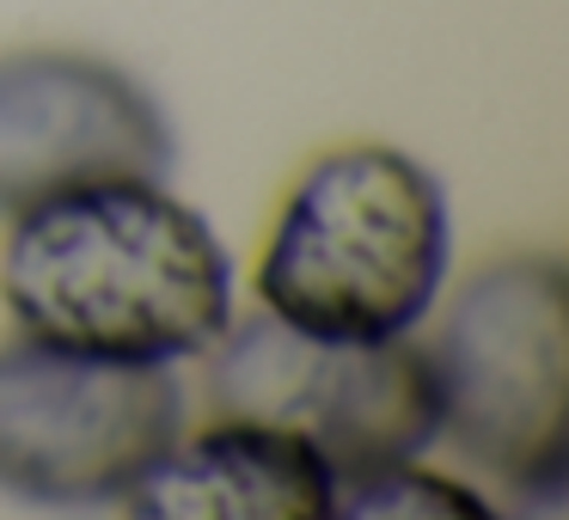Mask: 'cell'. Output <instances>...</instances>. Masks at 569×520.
<instances>
[{
    "instance_id": "ba28073f",
    "label": "cell",
    "mask_w": 569,
    "mask_h": 520,
    "mask_svg": "<svg viewBox=\"0 0 569 520\" xmlns=\"http://www.w3.org/2000/svg\"><path fill=\"white\" fill-rule=\"evenodd\" d=\"M417 514L483 520L490 502L471 483L429 471L422 459H405V466H386V471H368V478L337 483V520H417Z\"/></svg>"
},
{
    "instance_id": "8992f818",
    "label": "cell",
    "mask_w": 569,
    "mask_h": 520,
    "mask_svg": "<svg viewBox=\"0 0 569 520\" xmlns=\"http://www.w3.org/2000/svg\"><path fill=\"white\" fill-rule=\"evenodd\" d=\"M166 104L92 50L0 56V214L117 178H172Z\"/></svg>"
},
{
    "instance_id": "5b68a950",
    "label": "cell",
    "mask_w": 569,
    "mask_h": 520,
    "mask_svg": "<svg viewBox=\"0 0 569 520\" xmlns=\"http://www.w3.org/2000/svg\"><path fill=\"white\" fill-rule=\"evenodd\" d=\"M178 368L0 343V490L31 508H123L141 471L184 434Z\"/></svg>"
},
{
    "instance_id": "3957f363",
    "label": "cell",
    "mask_w": 569,
    "mask_h": 520,
    "mask_svg": "<svg viewBox=\"0 0 569 520\" xmlns=\"http://www.w3.org/2000/svg\"><path fill=\"white\" fill-rule=\"evenodd\" d=\"M441 441L520 502L557 508L569 483V276L551 251L496 258L453 294L429 343Z\"/></svg>"
},
{
    "instance_id": "52a82bcc",
    "label": "cell",
    "mask_w": 569,
    "mask_h": 520,
    "mask_svg": "<svg viewBox=\"0 0 569 520\" xmlns=\"http://www.w3.org/2000/svg\"><path fill=\"white\" fill-rule=\"evenodd\" d=\"M123 508L141 520H337V471L282 422L209 410L141 471Z\"/></svg>"
},
{
    "instance_id": "277c9868",
    "label": "cell",
    "mask_w": 569,
    "mask_h": 520,
    "mask_svg": "<svg viewBox=\"0 0 569 520\" xmlns=\"http://www.w3.org/2000/svg\"><path fill=\"white\" fill-rule=\"evenodd\" d=\"M202 392L214 417H258L307 434L331 459L337 483L422 459L441 441V380L429 343H319L270 312L227 319L202 356Z\"/></svg>"
},
{
    "instance_id": "6da1fadb",
    "label": "cell",
    "mask_w": 569,
    "mask_h": 520,
    "mask_svg": "<svg viewBox=\"0 0 569 520\" xmlns=\"http://www.w3.org/2000/svg\"><path fill=\"white\" fill-rule=\"evenodd\" d=\"M0 307L43 343L184 368L233 319V258L166 178H117L7 214Z\"/></svg>"
},
{
    "instance_id": "7a4b0ae2",
    "label": "cell",
    "mask_w": 569,
    "mask_h": 520,
    "mask_svg": "<svg viewBox=\"0 0 569 520\" xmlns=\"http://www.w3.org/2000/svg\"><path fill=\"white\" fill-rule=\"evenodd\" d=\"M453 263V209L417 153L331 148L288 184L258 258V307L319 343H386L435 312Z\"/></svg>"
}]
</instances>
